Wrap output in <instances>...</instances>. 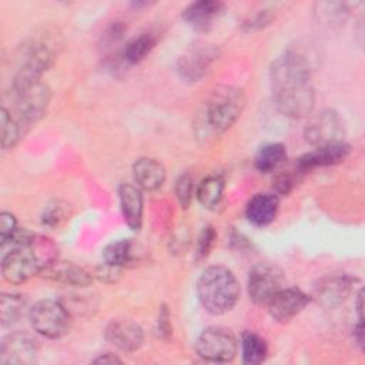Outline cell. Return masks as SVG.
<instances>
[{"instance_id":"cell-12","label":"cell","mask_w":365,"mask_h":365,"mask_svg":"<svg viewBox=\"0 0 365 365\" xmlns=\"http://www.w3.org/2000/svg\"><path fill=\"white\" fill-rule=\"evenodd\" d=\"M218 54L220 51L214 46L192 48L178 58L177 71L187 81H198L207 74L211 64L218 58Z\"/></svg>"},{"instance_id":"cell-17","label":"cell","mask_w":365,"mask_h":365,"mask_svg":"<svg viewBox=\"0 0 365 365\" xmlns=\"http://www.w3.org/2000/svg\"><path fill=\"white\" fill-rule=\"evenodd\" d=\"M40 274L51 281L80 288L88 287L93 282L91 274L86 271L83 267L76 265L73 262L60 261L58 258L46 268H43Z\"/></svg>"},{"instance_id":"cell-26","label":"cell","mask_w":365,"mask_h":365,"mask_svg":"<svg viewBox=\"0 0 365 365\" xmlns=\"http://www.w3.org/2000/svg\"><path fill=\"white\" fill-rule=\"evenodd\" d=\"M287 160L285 145L281 143H269L262 145L254 158V165L261 173H271Z\"/></svg>"},{"instance_id":"cell-39","label":"cell","mask_w":365,"mask_h":365,"mask_svg":"<svg viewBox=\"0 0 365 365\" xmlns=\"http://www.w3.org/2000/svg\"><path fill=\"white\" fill-rule=\"evenodd\" d=\"M94 362L96 364H121V359L117 355L107 352V354L100 355L98 358H96Z\"/></svg>"},{"instance_id":"cell-7","label":"cell","mask_w":365,"mask_h":365,"mask_svg":"<svg viewBox=\"0 0 365 365\" xmlns=\"http://www.w3.org/2000/svg\"><path fill=\"white\" fill-rule=\"evenodd\" d=\"M238 345L234 334L224 327H208L197 338V354L210 362H228L237 354Z\"/></svg>"},{"instance_id":"cell-16","label":"cell","mask_w":365,"mask_h":365,"mask_svg":"<svg viewBox=\"0 0 365 365\" xmlns=\"http://www.w3.org/2000/svg\"><path fill=\"white\" fill-rule=\"evenodd\" d=\"M351 153V145L345 141L315 147L312 151L304 154L298 160V170L299 171H308L318 167H328L342 163Z\"/></svg>"},{"instance_id":"cell-30","label":"cell","mask_w":365,"mask_h":365,"mask_svg":"<svg viewBox=\"0 0 365 365\" xmlns=\"http://www.w3.org/2000/svg\"><path fill=\"white\" fill-rule=\"evenodd\" d=\"M174 191H175V197H177L180 205L187 208L191 204V200H192V195H194V178H192V175L190 173L181 174L175 180Z\"/></svg>"},{"instance_id":"cell-3","label":"cell","mask_w":365,"mask_h":365,"mask_svg":"<svg viewBox=\"0 0 365 365\" xmlns=\"http://www.w3.org/2000/svg\"><path fill=\"white\" fill-rule=\"evenodd\" d=\"M13 93L19 120L24 124L40 120L50 104L51 91L40 76L17 71L13 80Z\"/></svg>"},{"instance_id":"cell-24","label":"cell","mask_w":365,"mask_h":365,"mask_svg":"<svg viewBox=\"0 0 365 365\" xmlns=\"http://www.w3.org/2000/svg\"><path fill=\"white\" fill-rule=\"evenodd\" d=\"M241 354L244 364L257 365L265 361L268 355V345L257 332L245 331L241 335Z\"/></svg>"},{"instance_id":"cell-19","label":"cell","mask_w":365,"mask_h":365,"mask_svg":"<svg viewBox=\"0 0 365 365\" xmlns=\"http://www.w3.org/2000/svg\"><path fill=\"white\" fill-rule=\"evenodd\" d=\"M165 168L155 158L141 157L133 164V178L140 190L153 192L163 187L165 181Z\"/></svg>"},{"instance_id":"cell-10","label":"cell","mask_w":365,"mask_h":365,"mask_svg":"<svg viewBox=\"0 0 365 365\" xmlns=\"http://www.w3.org/2000/svg\"><path fill=\"white\" fill-rule=\"evenodd\" d=\"M38 354L37 341L27 332H11L0 345V362L6 365H29L36 362Z\"/></svg>"},{"instance_id":"cell-15","label":"cell","mask_w":365,"mask_h":365,"mask_svg":"<svg viewBox=\"0 0 365 365\" xmlns=\"http://www.w3.org/2000/svg\"><path fill=\"white\" fill-rule=\"evenodd\" d=\"M354 282L348 275L325 277L315 285L314 298L325 308H335L349 297Z\"/></svg>"},{"instance_id":"cell-33","label":"cell","mask_w":365,"mask_h":365,"mask_svg":"<svg viewBox=\"0 0 365 365\" xmlns=\"http://www.w3.org/2000/svg\"><path fill=\"white\" fill-rule=\"evenodd\" d=\"M157 334L164 341H167L173 334L171 315H170V311H168L167 305H161V308H160L158 319H157Z\"/></svg>"},{"instance_id":"cell-27","label":"cell","mask_w":365,"mask_h":365,"mask_svg":"<svg viewBox=\"0 0 365 365\" xmlns=\"http://www.w3.org/2000/svg\"><path fill=\"white\" fill-rule=\"evenodd\" d=\"M27 308V302L23 295L19 294H1L0 298V321L3 327H10L21 319Z\"/></svg>"},{"instance_id":"cell-20","label":"cell","mask_w":365,"mask_h":365,"mask_svg":"<svg viewBox=\"0 0 365 365\" xmlns=\"http://www.w3.org/2000/svg\"><path fill=\"white\" fill-rule=\"evenodd\" d=\"M224 10V3L215 0H200L187 6L182 11V20L197 31H207L212 21Z\"/></svg>"},{"instance_id":"cell-1","label":"cell","mask_w":365,"mask_h":365,"mask_svg":"<svg viewBox=\"0 0 365 365\" xmlns=\"http://www.w3.org/2000/svg\"><path fill=\"white\" fill-rule=\"evenodd\" d=\"M311 76V58L298 48H288L271 64L272 100L284 115L302 118L312 113L315 91Z\"/></svg>"},{"instance_id":"cell-2","label":"cell","mask_w":365,"mask_h":365,"mask_svg":"<svg viewBox=\"0 0 365 365\" xmlns=\"http://www.w3.org/2000/svg\"><path fill=\"white\" fill-rule=\"evenodd\" d=\"M195 292L201 307L207 312L222 315L235 307L241 289L235 275L228 268L211 265L201 272Z\"/></svg>"},{"instance_id":"cell-31","label":"cell","mask_w":365,"mask_h":365,"mask_svg":"<svg viewBox=\"0 0 365 365\" xmlns=\"http://www.w3.org/2000/svg\"><path fill=\"white\" fill-rule=\"evenodd\" d=\"M215 237H217V234H215V230L212 228V225H205L201 230V232L198 234V238H197V247H195V252H194L197 261L204 259L210 254Z\"/></svg>"},{"instance_id":"cell-38","label":"cell","mask_w":365,"mask_h":365,"mask_svg":"<svg viewBox=\"0 0 365 365\" xmlns=\"http://www.w3.org/2000/svg\"><path fill=\"white\" fill-rule=\"evenodd\" d=\"M354 339L355 344L362 349L364 348V321H358L354 328Z\"/></svg>"},{"instance_id":"cell-18","label":"cell","mask_w":365,"mask_h":365,"mask_svg":"<svg viewBox=\"0 0 365 365\" xmlns=\"http://www.w3.org/2000/svg\"><path fill=\"white\" fill-rule=\"evenodd\" d=\"M118 200L123 218L130 230L140 231L143 225L144 200L141 190L133 184H121L118 187Z\"/></svg>"},{"instance_id":"cell-34","label":"cell","mask_w":365,"mask_h":365,"mask_svg":"<svg viewBox=\"0 0 365 365\" xmlns=\"http://www.w3.org/2000/svg\"><path fill=\"white\" fill-rule=\"evenodd\" d=\"M274 13L271 10H259L257 14H254L251 19L245 21L247 30H261L265 26H268L274 20Z\"/></svg>"},{"instance_id":"cell-5","label":"cell","mask_w":365,"mask_h":365,"mask_svg":"<svg viewBox=\"0 0 365 365\" xmlns=\"http://www.w3.org/2000/svg\"><path fill=\"white\" fill-rule=\"evenodd\" d=\"M29 319L31 328L48 339L64 336L71 327L70 309L57 299L37 301L29 309Z\"/></svg>"},{"instance_id":"cell-29","label":"cell","mask_w":365,"mask_h":365,"mask_svg":"<svg viewBox=\"0 0 365 365\" xmlns=\"http://www.w3.org/2000/svg\"><path fill=\"white\" fill-rule=\"evenodd\" d=\"M319 10L317 11L319 14V19H322L327 24H341L348 17V9L342 3H319Z\"/></svg>"},{"instance_id":"cell-6","label":"cell","mask_w":365,"mask_h":365,"mask_svg":"<svg viewBox=\"0 0 365 365\" xmlns=\"http://www.w3.org/2000/svg\"><path fill=\"white\" fill-rule=\"evenodd\" d=\"M284 281L285 274L278 265L267 261L258 262L248 272V295L254 304L267 305V302L284 288Z\"/></svg>"},{"instance_id":"cell-4","label":"cell","mask_w":365,"mask_h":365,"mask_svg":"<svg viewBox=\"0 0 365 365\" xmlns=\"http://www.w3.org/2000/svg\"><path fill=\"white\" fill-rule=\"evenodd\" d=\"M247 104L244 91L232 86L217 87L205 107V117L211 128L224 133L240 118Z\"/></svg>"},{"instance_id":"cell-36","label":"cell","mask_w":365,"mask_h":365,"mask_svg":"<svg viewBox=\"0 0 365 365\" xmlns=\"http://www.w3.org/2000/svg\"><path fill=\"white\" fill-rule=\"evenodd\" d=\"M120 269L121 268H117V267H113L107 262H103L97 268V277L104 282H114L120 277Z\"/></svg>"},{"instance_id":"cell-22","label":"cell","mask_w":365,"mask_h":365,"mask_svg":"<svg viewBox=\"0 0 365 365\" xmlns=\"http://www.w3.org/2000/svg\"><path fill=\"white\" fill-rule=\"evenodd\" d=\"M103 259L104 262L117 268L135 265L140 259L138 245L131 240H120L111 242L104 248Z\"/></svg>"},{"instance_id":"cell-21","label":"cell","mask_w":365,"mask_h":365,"mask_svg":"<svg viewBox=\"0 0 365 365\" xmlns=\"http://www.w3.org/2000/svg\"><path fill=\"white\" fill-rule=\"evenodd\" d=\"M279 200L277 194L259 192L255 194L245 207L247 220L255 227H265L271 224L278 212Z\"/></svg>"},{"instance_id":"cell-8","label":"cell","mask_w":365,"mask_h":365,"mask_svg":"<svg viewBox=\"0 0 365 365\" xmlns=\"http://www.w3.org/2000/svg\"><path fill=\"white\" fill-rule=\"evenodd\" d=\"M344 137V123L339 114L331 108L314 114L304 128V138L314 148L342 143Z\"/></svg>"},{"instance_id":"cell-23","label":"cell","mask_w":365,"mask_h":365,"mask_svg":"<svg viewBox=\"0 0 365 365\" xmlns=\"http://www.w3.org/2000/svg\"><path fill=\"white\" fill-rule=\"evenodd\" d=\"M155 43H157V38L150 33H144V34H140L138 37L131 38L120 53L121 63L127 66H133L143 61L153 51V48L155 47Z\"/></svg>"},{"instance_id":"cell-13","label":"cell","mask_w":365,"mask_h":365,"mask_svg":"<svg viewBox=\"0 0 365 365\" xmlns=\"http://www.w3.org/2000/svg\"><path fill=\"white\" fill-rule=\"evenodd\" d=\"M311 301V297L295 287L281 288L268 302V312L275 321H289Z\"/></svg>"},{"instance_id":"cell-14","label":"cell","mask_w":365,"mask_h":365,"mask_svg":"<svg viewBox=\"0 0 365 365\" xmlns=\"http://www.w3.org/2000/svg\"><path fill=\"white\" fill-rule=\"evenodd\" d=\"M106 339L123 352H134L144 342L141 327L131 319H113L104 331Z\"/></svg>"},{"instance_id":"cell-37","label":"cell","mask_w":365,"mask_h":365,"mask_svg":"<svg viewBox=\"0 0 365 365\" xmlns=\"http://www.w3.org/2000/svg\"><path fill=\"white\" fill-rule=\"evenodd\" d=\"M294 187V178L289 174H279L275 180V190L278 194H288Z\"/></svg>"},{"instance_id":"cell-9","label":"cell","mask_w":365,"mask_h":365,"mask_svg":"<svg viewBox=\"0 0 365 365\" xmlns=\"http://www.w3.org/2000/svg\"><path fill=\"white\" fill-rule=\"evenodd\" d=\"M29 242L13 245L1 259V275L10 284H23L41 271V264Z\"/></svg>"},{"instance_id":"cell-25","label":"cell","mask_w":365,"mask_h":365,"mask_svg":"<svg viewBox=\"0 0 365 365\" xmlns=\"http://www.w3.org/2000/svg\"><path fill=\"white\" fill-rule=\"evenodd\" d=\"M224 180L220 175L205 177L197 187L195 195L200 204L208 210H215L224 195Z\"/></svg>"},{"instance_id":"cell-35","label":"cell","mask_w":365,"mask_h":365,"mask_svg":"<svg viewBox=\"0 0 365 365\" xmlns=\"http://www.w3.org/2000/svg\"><path fill=\"white\" fill-rule=\"evenodd\" d=\"M64 217H66V212H64L63 205H60L57 202L50 204L43 214V224H46L48 227H54V225H58Z\"/></svg>"},{"instance_id":"cell-32","label":"cell","mask_w":365,"mask_h":365,"mask_svg":"<svg viewBox=\"0 0 365 365\" xmlns=\"http://www.w3.org/2000/svg\"><path fill=\"white\" fill-rule=\"evenodd\" d=\"M17 221L11 212L3 211L0 215V245L4 248L7 244H11L17 232Z\"/></svg>"},{"instance_id":"cell-11","label":"cell","mask_w":365,"mask_h":365,"mask_svg":"<svg viewBox=\"0 0 365 365\" xmlns=\"http://www.w3.org/2000/svg\"><path fill=\"white\" fill-rule=\"evenodd\" d=\"M20 66L17 71L40 76L48 70L56 58V48L44 38H30L20 47Z\"/></svg>"},{"instance_id":"cell-28","label":"cell","mask_w":365,"mask_h":365,"mask_svg":"<svg viewBox=\"0 0 365 365\" xmlns=\"http://www.w3.org/2000/svg\"><path fill=\"white\" fill-rule=\"evenodd\" d=\"M0 128H1V147L3 150L13 148L20 140L21 121L16 120L7 108L0 110Z\"/></svg>"}]
</instances>
